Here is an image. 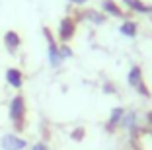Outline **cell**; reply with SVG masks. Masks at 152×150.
<instances>
[{"mask_svg": "<svg viewBox=\"0 0 152 150\" xmlns=\"http://www.w3.org/2000/svg\"><path fill=\"white\" fill-rule=\"evenodd\" d=\"M0 146H2V150H23L27 146V142L23 140L22 137H18V135H4L2 137V140H0Z\"/></svg>", "mask_w": 152, "mask_h": 150, "instance_id": "277c9868", "label": "cell"}, {"mask_svg": "<svg viewBox=\"0 0 152 150\" xmlns=\"http://www.w3.org/2000/svg\"><path fill=\"white\" fill-rule=\"evenodd\" d=\"M127 80H129L131 88H134L140 96H144V97L148 96V90H146V86H144V82H142V70H140V66H133Z\"/></svg>", "mask_w": 152, "mask_h": 150, "instance_id": "7a4b0ae2", "label": "cell"}, {"mask_svg": "<svg viewBox=\"0 0 152 150\" xmlns=\"http://www.w3.org/2000/svg\"><path fill=\"white\" fill-rule=\"evenodd\" d=\"M82 137H84V129L82 127H78V129L72 131V138H74V140H82Z\"/></svg>", "mask_w": 152, "mask_h": 150, "instance_id": "9a60e30c", "label": "cell"}, {"mask_svg": "<svg viewBox=\"0 0 152 150\" xmlns=\"http://www.w3.org/2000/svg\"><path fill=\"white\" fill-rule=\"evenodd\" d=\"M125 113L127 111L123 109V107H115V109L111 111V115H109V131L115 129V127H119V123H121V119H123Z\"/></svg>", "mask_w": 152, "mask_h": 150, "instance_id": "30bf717a", "label": "cell"}, {"mask_svg": "<svg viewBox=\"0 0 152 150\" xmlns=\"http://www.w3.org/2000/svg\"><path fill=\"white\" fill-rule=\"evenodd\" d=\"M63 62V57H61V53H58V47L57 43H49V64L53 66V68H57L58 64Z\"/></svg>", "mask_w": 152, "mask_h": 150, "instance_id": "ba28073f", "label": "cell"}, {"mask_svg": "<svg viewBox=\"0 0 152 150\" xmlns=\"http://www.w3.org/2000/svg\"><path fill=\"white\" fill-rule=\"evenodd\" d=\"M4 45L10 53H16L20 49V45H22V39H20V35L16 31H6L4 33Z\"/></svg>", "mask_w": 152, "mask_h": 150, "instance_id": "5b68a950", "label": "cell"}, {"mask_svg": "<svg viewBox=\"0 0 152 150\" xmlns=\"http://www.w3.org/2000/svg\"><path fill=\"white\" fill-rule=\"evenodd\" d=\"M58 53H61L63 61H64V59H68V57H72V51L66 47V45H58Z\"/></svg>", "mask_w": 152, "mask_h": 150, "instance_id": "5bb4252c", "label": "cell"}, {"mask_svg": "<svg viewBox=\"0 0 152 150\" xmlns=\"http://www.w3.org/2000/svg\"><path fill=\"white\" fill-rule=\"evenodd\" d=\"M6 82H8L12 88H22L23 84V76L18 68H8L6 70Z\"/></svg>", "mask_w": 152, "mask_h": 150, "instance_id": "8992f818", "label": "cell"}, {"mask_svg": "<svg viewBox=\"0 0 152 150\" xmlns=\"http://www.w3.org/2000/svg\"><path fill=\"white\" fill-rule=\"evenodd\" d=\"M127 6H129L133 12H139V14H152V6H146L144 2L140 0H123Z\"/></svg>", "mask_w": 152, "mask_h": 150, "instance_id": "52a82bcc", "label": "cell"}, {"mask_svg": "<svg viewBox=\"0 0 152 150\" xmlns=\"http://www.w3.org/2000/svg\"><path fill=\"white\" fill-rule=\"evenodd\" d=\"M31 150H47V146H45L43 142H37V144L31 146Z\"/></svg>", "mask_w": 152, "mask_h": 150, "instance_id": "2e32d148", "label": "cell"}, {"mask_svg": "<svg viewBox=\"0 0 152 150\" xmlns=\"http://www.w3.org/2000/svg\"><path fill=\"white\" fill-rule=\"evenodd\" d=\"M119 125H121L123 129H129V131H133V129H134V113H125Z\"/></svg>", "mask_w": 152, "mask_h": 150, "instance_id": "7c38bea8", "label": "cell"}, {"mask_svg": "<svg viewBox=\"0 0 152 150\" xmlns=\"http://www.w3.org/2000/svg\"><path fill=\"white\" fill-rule=\"evenodd\" d=\"M119 31H121V35H125V37H137L139 27H137V23H134V22L127 20V22H123L119 26Z\"/></svg>", "mask_w": 152, "mask_h": 150, "instance_id": "9c48e42d", "label": "cell"}, {"mask_svg": "<svg viewBox=\"0 0 152 150\" xmlns=\"http://www.w3.org/2000/svg\"><path fill=\"white\" fill-rule=\"evenodd\" d=\"M102 6H103V10H105V14H109V16H115V18L121 16V8L113 2V0H103Z\"/></svg>", "mask_w": 152, "mask_h": 150, "instance_id": "8fae6325", "label": "cell"}, {"mask_svg": "<svg viewBox=\"0 0 152 150\" xmlns=\"http://www.w3.org/2000/svg\"><path fill=\"white\" fill-rule=\"evenodd\" d=\"M70 4H76V6H82V4H86L88 0H68Z\"/></svg>", "mask_w": 152, "mask_h": 150, "instance_id": "ac0fdd59", "label": "cell"}, {"mask_svg": "<svg viewBox=\"0 0 152 150\" xmlns=\"http://www.w3.org/2000/svg\"><path fill=\"white\" fill-rule=\"evenodd\" d=\"M103 90H107V94H113V92H115V88H113V84H109V82H107L105 86H103Z\"/></svg>", "mask_w": 152, "mask_h": 150, "instance_id": "e0dca14e", "label": "cell"}, {"mask_svg": "<svg viewBox=\"0 0 152 150\" xmlns=\"http://www.w3.org/2000/svg\"><path fill=\"white\" fill-rule=\"evenodd\" d=\"M84 14H86V18L92 20L94 23H103L105 22V16H99L98 12H84Z\"/></svg>", "mask_w": 152, "mask_h": 150, "instance_id": "4fadbf2b", "label": "cell"}, {"mask_svg": "<svg viewBox=\"0 0 152 150\" xmlns=\"http://www.w3.org/2000/svg\"><path fill=\"white\" fill-rule=\"evenodd\" d=\"M10 119L16 125V129H23V117H26V102H23L22 96L12 97L10 102Z\"/></svg>", "mask_w": 152, "mask_h": 150, "instance_id": "6da1fadb", "label": "cell"}, {"mask_svg": "<svg viewBox=\"0 0 152 150\" xmlns=\"http://www.w3.org/2000/svg\"><path fill=\"white\" fill-rule=\"evenodd\" d=\"M76 33V22L72 18H63L58 23V39L61 41H70Z\"/></svg>", "mask_w": 152, "mask_h": 150, "instance_id": "3957f363", "label": "cell"}]
</instances>
